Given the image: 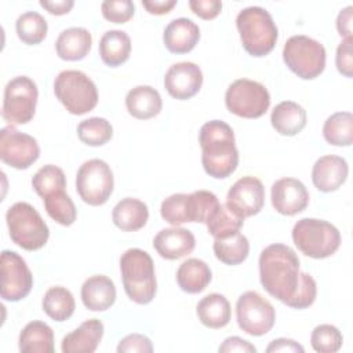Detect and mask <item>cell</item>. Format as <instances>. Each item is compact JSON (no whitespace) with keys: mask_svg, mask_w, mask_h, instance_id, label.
Returning <instances> with one entry per match:
<instances>
[{"mask_svg":"<svg viewBox=\"0 0 353 353\" xmlns=\"http://www.w3.org/2000/svg\"><path fill=\"white\" fill-rule=\"evenodd\" d=\"M212 250L221 262L233 266L247 259L250 252V243L243 233L237 232L225 239H214Z\"/></svg>","mask_w":353,"mask_h":353,"instance_id":"32","label":"cell"},{"mask_svg":"<svg viewBox=\"0 0 353 353\" xmlns=\"http://www.w3.org/2000/svg\"><path fill=\"white\" fill-rule=\"evenodd\" d=\"M225 105L230 113L239 117L258 119L268 112L270 94L268 88L258 81L239 79L228 87Z\"/></svg>","mask_w":353,"mask_h":353,"instance_id":"10","label":"cell"},{"mask_svg":"<svg viewBox=\"0 0 353 353\" xmlns=\"http://www.w3.org/2000/svg\"><path fill=\"white\" fill-rule=\"evenodd\" d=\"M203 84V72L194 62H178L168 68L164 76L167 92L179 101L194 97Z\"/></svg>","mask_w":353,"mask_h":353,"instance_id":"16","label":"cell"},{"mask_svg":"<svg viewBox=\"0 0 353 353\" xmlns=\"http://www.w3.org/2000/svg\"><path fill=\"white\" fill-rule=\"evenodd\" d=\"M268 353H276V352H288V353H303L305 349L302 345L295 342L294 339L288 338H277L269 343L266 347Z\"/></svg>","mask_w":353,"mask_h":353,"instance_id":"48","label":"cell"},{"mask_svg":"<svg viewBox=\"0 0 353 353\" xmlns=\"http://www.w3.org/2000/svg\"><path fill=\"white\" fill-rule=\"evenodd\" d=\"M316 295H317V284L314 279L309 273L302 272L299 287L294 294L292 299L287 303V306L294 309H306L313 305V302L316 301Z\"/></svg>","mask_w":353,"mask_h":353,"instance_id":"43","label":"cell"},{"mask_svg":"<svg viewBox=\"0 0 353 353\" xmlns=\"http://www.w3.org/2000/svg\"><path fill=\"white\" fill-rule=\"evenodd\" d=\"M190 10L201 19H214L222 10V1L219 0H190Z\"/></svg>","mask_w":353,"mask_h":353,"instance_id":"46","label":"cell"},{"mask_svg":"<svg viewBox=\"0 0 353 353\" xmlns=\"http://www.w3.org/2000/svg\"><path fill=\"white\" fill-rule=\"evenodd\" d=\"M292 241L306 256L328 258L341 245V233L330 222L317 218H302L292 228Z\"/></svg>","mask_w":353,"mask_h":353,"instance_id":"6","label":"cell"},{"mask_svg":"<svg viewBox=\"0 0 353 353\" xmlns=\"http://www.w3.org/2000/svg\"><path fill=\"white\" fill-rule=\"evenodd\" d=\"M265 203L262 182L251 175L237 179L228 192L226 205L241 218L256 215Z\"/></svg>","mask_w":353,"mask_h":353,"instance_id":"15","label":"cell"},{"mask_svg":"<svg viewBox=\"0 0 353 353\" xmlns=\"http://www.w3.org/2000/svg\"><path fill=\"white\" fill-rule=\"evenodd\" d=\"M40 6L52 15H65L72 10V7L74 6V1L73 0H55V1L40 0Z\"/></svg>","mask_w":353,"mask_h":353,"instance_id":"51","label":"cell"},{"mask_svg":"<svg viewBox=\"0 0 353 353\" xmlns=\"http://www.w3.org/2000/svg\"><path fill=\"white\" fill-rule=\"evenodd\" d=\"M131 39L124 30H108L99 40V55L110 68L120 66L130 58Z\"/></svg>","mask_w":353,"mask_h":353,"instance_id":"30","label":"cell"},{"mask_svg":"<svg viewBox=\"0 0 353 353\" xmlns=\"http://www.w3.org/2000/svg\"><path fill=\"white\" fill-rule=\"evenodd\" d=\"M236 320L241 331L252 336L268 334L276 320L273 305L256 291L243 292L236 303Z\"/></svg>","mask_w":353,"mask_h":353,"instance_id":"12","label":"cell"},{"mask_svg":"<svg viewBox=\"0 0 353 353\" xmlns=\"http://www.w3.org/2000/svg\"><path fill=\"white\" fill-rule=\"evenodd\" d=\"M352 43L353 39H343L338 48L335 55V63L336 69L341 74L346 77L353 76V55H352Z\"/></svg>","mask_w":353,"mask_h":353,"instance_id":"45","label":"cell"},{"mask_svg":"<svg viewBox=\"0 0 353 353\" xmlns=\"http://www.w3.org/2000/svg\"><path fill=\"white\" fill-rule=\"evenodd\" d=\"M32 186L34 192L43 199L54 192L65 190L66 188L65 172L54 164H46L33 175Z\"/></svg>","mask_w":353,"mask_h":353,"instance_id":"39","label":"cell"},{"mask_svg":"<svg viewBox=\"0 0 353 353\" xmlns=\"http://www.w3.org/2000/svg\"><path fill=\"white\" fill-rule=\"evenodd\" d=\"M324 139L334 146H350L353 142V114L350 112L332 113L323 125Z\"/></svg>","mask_w":353,"mask_h":353,"instance_id":"33","label":"cell"},{"mask_svg":"<svg viewBox=\"0 0 353 353\" xmlns=\"http://www.w3.org/2000/svg\"><path fill=\"white\" fill-rule=\"evenodd\" d=\"M39 90L36 83L28 76L11 79L3 97L1 116L10 125L29 123L36 112Z\"/></svg>","mask_w":353,"mask_h":353,"instance_id":"9","label":"cell"},{"mask_svg":"<svg viewBox=\"0 0 353 353\" xmlns=\"http://www.w3.org/2000/svg\"><path fill=\"white\" fill-rule=\"evenodd\" d=\"M270 123L280 135L294 137L306 125V110L296 102L283 101L273 108Z\"/></svg>","mask_w":353,"mask_h":353,"instance_id":"25","label":"cell"},{"mask_svg":"<svg viewBox=\"0 0 353 353\" xmlns=\"http://www.w3.org/2000/svg\"><path fill=\"white\" fill-rule=\"evenodd\" d=\"M1 287L0 295L4 301L18 302L26 298L33 287V276L25 259L15 251L4 250L0 259Z\"/></svg>","mask_w":353,"mask_h":353,"instance_id":"13","label":"cell"},{"mask_svg":"<svg viewBox=\"0 0 353 353\" xmlns=\"http://www.w3.org/2000/svg\"><path fill=\"white\" fill-rule=\"evenodd\" d=\"M91 44L92 36L88 29L72 26L59 33L55 41V50L63 61H80L88 55Z\"/></svg>","mask_w":353,"mask_h":353,"instance_id":"23","label":"cell"},{"mask_svg":"<svg viewBox=\"0 0 353 353\" xmlns=\"http://www.w3.org/2000/svg\"><path fill=\"white\" fill-rule=\"evenodd\" d=\"M114 186L109 164L101 159L84 161L76 174V190L80 199L90 205L105 204Z\"/></svg>","mask_w":353,"mask_h":353,"instance_id":"11","label":"cell"},{"mask_svg":"<svg viewBox=\"0 0 353 353\" xmlns=\"http://www.w3.org/2000/svg\"><path fill=\"white\" fill-rule=\"evenodd\" d=\"M352 19H353V7L347 6L339 11L336 17V29L343 39H352Z\"/></svg>","mask_w":353,"mask_h":353,"instance_id":"49","label":"cell"},{"mask_svg":"<svg viewBox=\"0 0 353 353\" xmlns=\"http://www.w3.org/2000/svg\"><path fill=\"white\" fill-rule=\"evenodd\" d=\"M103 336V323L88 319L76 330L63 336L61 350L63 353H92Z\"/></svg>","mask_w":353,"mask_h":353,"instance_id":"21","label":"cell"},{"mask_svg":"<svg viewBox=\"0 0 353 353\" xmlns=\"http://www.w3.org/2000/svg\"><path fill=\"white\" fill-rule=\"evenodd\" d=\"M343 336L332 324H320L314 327L310 335V345L319 353H335L342 347Z\"/></svg>","mask_w":353,"mask_h":353,"instance_id":"40","label":"cell"},{"mask_svg":"<svg viewBox=\"0 0 353 353\" xmlns=\"http://www.w3.org/2000/svg\"><path fill=\"white\" fill-rule=\"evenodd\" d=\"M54 92L72 114L88 113L98 103L97 85L81 70H62L54 80Z\"/></svg>","mask_w":353,"mask_h":353,"instance_id":"7","label":"cell"},{"mask_svg":"<svg viewBox=\"0 0 353 353\" xmlns=\"http://www.w3.org/2000/svg\"><path fill=\"white\" fill-rule=\"evenodd\" d=\"M15 30L22 43L33 46L41 43L46 39L48 23L41 14L36 11H26L18 17L15 22Z\"/></svg>","mask_w":353,"mask_h":353,"instance_id":"35","label":"cell"},{"mask_svg":"<svg viewBox=\"0 0 353 353\" xmlns=\"http://www.w3.org/2000/svg\"><path fill=\"white\" fill-rule=\"evenodd\" d=\"M219 353H255L256 347L240 336H229L219 346Z\"/></svg>","mask_w":353,"mask_h":353,"instance_id":"47","label":"cell"},{"mask_svg":"<svg viewBox=\"0 0 353 353\" xmlns=\"http://www.w3.org/2000/svg\"><path fill=\"white\" fill-rule=\"evenodd\" d=\"M270 199L273 208L281 215L292 216L302 212L309 204L306 186L295 178H281L272 185Z\"/></svg>","mask_w":353,"mask_h":353,"instance_id":"17","label":"cell"},{"mask_svg":"<svg viewBox=\"0 0 353 353\" xmlns=\"http://www.w3.org/2000/svg\"><path fill=\"white\" fill-rule=\"evenodd\" d=\"M113 223L123 232L142 229L149 219L148 205L134 197L121 199L112 211Z\"/></svg>","mask_w":353,"mask_h":353,"instance_id":"26","label":"cell"},{"mask_svg":"<svg viewBox=\"0 0 353 353\" xmlns=\"http://www.w3.org/2000/svg\"><path fill=\"white\" fill-rule=\"evenodd\" d=\"M123 287L127 296L138 303L148 305L157 291L154 263L152 256L141 248H130L120 258Z\"/></svg>","mask_w":353,"mask_h":353,"instance_id":"3","label":"cell"},{"mask_svg":"<svg viewBox=\"0 0 353 353\" xmlns=\"http://www.w3.org/2000/svg\"><path fill=\"white\" fill-rule=\"evenodd\" d=\"M196 313L203 325L216 330L229 324L232 309L225 295L212 292L201 298L196 306Z\"/></svg>","mask_w":353,"mask_h":353,"instance_id":"29","label":"cell"},{"mask_svg":"<svg viewBox=\"0 0 353 353\" xmlns=\"http://www.w3.org/2000/svg\"><path fill=\"white\" fill-rule=\"evenodd\" d=\"M211 277L210 266L199 258L183 261L176 270V283L179 288L188 294H199L204 291L210 284Z\"/></svg>","mask_w":353,"mask_h":353,"instance_id":"28","label":"cell"},{"mask_svg":"<svg viewBox=\"0 0 353 353\" xmlns=\"http://www.w3.org/2000/svg\"><path fill=\"white\" fill-rule=\"evenodd\" d=\"M6 221L12 243L26 251L43 248L50 237L47 223L36 208L26 201L12 204L6 214Z\"/></svg>","mask_w":353,"mask_h":353,"instance_id":"5","label":"cell"},{"mask_svg":"<svg viewBox=\"0 0 353 353\" xmlns=\"http://www.w3.org/2000/svg\"><path fill=\"white\" fill-rule=\"evenodd\" d=\"M243 223L244 218L233 212L226 204H219L205 222L208 233L214 239H225L240 232Z\"/></svg>","mask_w":353,"mask_h":353,"instance_id":"34","label":"cell"},{"mask_svg":"<svg viewBox=\"0 0 353 353\" xmlns=\"http://www.w3.org/2000/svg\"><path fill=\"white\" fill-rule=\"evenodd\" d=\"M283 59L287 68L298 77L312 80L323 73L327 52L320 41L305 34H296L285 41Z\"/></svg>","mask_w":353,"mask_h":353,"instance_id":"8","label":"cell"},{"mask_svg":"<svg viewBox=\"0 0 353 353\" xmlns=\"http://www.w3.org/2000/svg\"><path fill=\"white\" fill-rule=\"evenodd\" d=\"M196 245L194 234L185 228L161 229L153 239V247L157 254L168 261H175L189 255Z\"/></svg>","mask_w":353,"mask_h":353,"instance_id":"19","label":"cell"},{"mask_svg":"<svg viewBox=\"0 0 353 353\" xmlns=\"http://www.w3.org/2000/svg\"><path fill=\"white\" fill-rule=\"evenodd\" d=\"M101 11L109 22L125 23L132 18L135 6L131 0H105L101 4Z\"/></svg>","mask_w":353,"mask_h":353,"instance_id":"42","label":"cell"},{"mask_svg":"<svg viewBox=\"0 0 353 353\" xmlns=\"http://www.w3.org/2000/svg\"><path fill=\"white\" fill-rule=\"evenodd\" d=\"M299 258L285 244H270L259 255V280L269 295L287 305L301 283Z\"/></svg>","mask_w":353,"mask_h":353,"instance_id":"1","label":"cell"},{"mask_svg":"<svg viewBox=\"0 0 353 353\" xmlns=\"http://www.w3.org/2000/svg\"><path fill=\"white\" fill-rule=\"evenodd\" d=\"M236 26L244 50L252 57H265L276 46L279 30L269 14L262 7L243 8L236 18Z\"/></svg>","mask_w":353,"mask_h":353,"instance_id":"4","label":"cell"},{"mask_svg":"<svg viewBox=\"0 0 353 353\" xmlns=\"http://www.w3.org/2000/svg\"><path fill=\"white\" fill-rule=\"evenodd\" d=\"M142 6L149 14L164 15L176 6V0H143Z\"/></svg>","mask_w":353,"mask_h":353,"instance_id":"50","label":"cell"},{"mask_svg":"<svg viewBox=\"0 0 353 353\" xmlns=\"http://www.w3.org/2000/svg\"><path fill=\"white\" fill-rule=\"evenodd\" d=\"M21 353H54V331L40 320L28 323L19 334Z\"/></svg>","mask_w":353,"mask_h":353,"instance_id":"27","label":"cell"},{"mask_svg":"<svg viewBox=\"0 0 353 353\" xmlns=\"http://www.w3.org/2000/svg\"><path fill=\"white\" fill-rule=\"evenodd\" d=\"M77 137L88 146H102L112 139L113 127L103 117H90L79 123Z\"/></svg>","mask_w":353,"mask_h":353,"instance_id":"37","label":"cell"},{"mask_svg":"<svg viewBox=\"0 0 353 353\" xmlns=\"http://www.w3.org/2000/svg\"><path fill=\"white\" fill-rule=\"evenodd\" d=\"M200 40L199 26L189 18L172 19L164 29L163 41L165 48L174 54L192 51Z\"/></svg>","mask_w":353,"mask_h":353,"instance_id":"20","label":"cell"},{"mask_svg":"<svg viewBox=\"0 0 353 353\" xmlns=\"http://www.w3.org/2000/svg\"><path fill=\"white\" fill-rule=\"evenodd\" d=\"M186 199L185 193H175L163 200L160 207L161 218L172 226H179L188 222L186 216Z\"/></svg>","mask_w":353,"mask_h":353,"instance_id":"41","label":"cell"},{"mask_svg":"<svg viewBox=\"0 0 353 353\" xmlns=\"http://www.w3.org/2000/svg\"><path fill=\"white\" fill-rule=\"evenodd\" d=\"M117 352L119 353H130V352L150 353L153 352V345L150 339L142 334H130L119 342Z\"/></svg>","mask_w":353,"mask_h":353,"instance_id":"44","label":"cell"},{"mask_svg":"<svg viewBox=\"0 0 353 353\" xmlns=\"http://www.w3.org/2000/svg\"><path fill=\"white\" fill-rule=\"evenodd\" d=\"M349 174L347 161L335 154H325L316 160L312 168L313 185L324 193L335 192L339 189Z\"/></svg>","mask_w":353,"mask_h":353,"instance_id":"18","label":"cell"},{"mask_svg":"<svg viewBox=\"0 0 353 353\" xmlns=\"http://www.w3.org/2000/svg\"><path fill=\"white\" fill-rule=\"evenodd\" d=\"M83 305L91 312H103L116 301V287L112 279L103 274L88 277L81 285Z\"/></svg>","mask_w":353,"mask_h":353,"instance_id":"22","label":"cell"},{"mask_svg":"<svg viewBox=\"0 0 353 353\" xmlns=\"http://www.w3.org/2000/svg\"><path fill=\"white\" fill-rule=\"evenodd\" d=\"M201 146V163L204 171L223 179L232 175L239 165V150L232 127L222 120H211L201 125L199 132Z\"/></svg>","mask_w":353,"mask_h":353,"instance_id":"2","label":"cell"},{"mask_svg":"<svg viewBox=\"0 0 353 353\" xmlns=\"http://www.w3.org/2000/svg\"><path fill=\"white\" fill-rule=\"evenodd\" d=\"M125 108L132 117L148 120L160 113L163 99L156 88L150 85H137L127 92Z\"/></svg>","mask_w":353,"mask_h":353,"instance_id":"24","label":"cell"},{"mask_svg":"<svg viewBox=\"0 0 353 353\" xmlns=\"http://www.w3.org/2000/svg\"><path fill=\"white\" fill-rule=\"evenodd\" d=\"M41 307L50 319L61 323L72 317L76 309V302L68 288L57 285L46 291L41 301Z\"/></svg>","mask_w":353,"mask_h":353,"instance_id":"31","label":"cell"},{"mask_svg":"<svg viewBox=\"0 0 353 353\" xmlns=\"http://www.w3.org/2000/svg\"><path fill=\"white\" fill-rule=\"evenodd\" d=\"M50 218L62 226H70L77 216L74 203L65 190H58L43 199Z\"/></svg>","mask_w":353,"mask_h":353,"instance_id":"36","label":"cell"},{"mask_svg":"<svg viewBox=\"0 0 353 353\" xmlns=\"http://www.w3.org/2000/svg\"><path fill=\"white\" fill-rule=\"evenodd\" d=\"M221 203L218 197L210 190H196L188 194L186 216L188 222L205 223L208 216L216 210Z\"/></svg>","mask_w":353,"mask_h":353,"instance_id":"38","label":"cell"},{"mask_svg":"<svg viewBox=\"0 0 353 353\" xmlns=\"http://www.w3.org/2000/svg\"><path fill=\"white\" fill-rule=\"evenodd\" d=\"M40 156L37 141L14 125H7L0 132V159L4 164L17 168H29Z\"/></svg>","mask_w":353,"mask_h":353,"instance_id":"14","label":"cell"}]
</instances>
